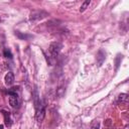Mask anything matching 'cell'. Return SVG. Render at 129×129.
Masks as SVG:
<instances>
[{"label":"cell","mask_w":129,"mask_h":129,"mask_svg":"<svg viewBox=\"0 0 129 129\" xmlns=\"http://www.w3.org/2000/svg\"><path fill=\"white\" fill-rule=\"evenodd\" d=\"M8 94H9V104L12 108L14 109H18L19 106H20V100H19V97L16 93V88H12L8 91Z\"/></svg>","instance_id":"1"},{"label":"cell","mask_w":129,"mask_h":129,"mask_svg":"<svg viewBox=\"0 0 129 129\" xmlns=\"http://www.w3.org/2000/svg\"><path fill=\"white\" fill-rule=\"evenodd\" d=\"M61 48H62V44L60 42H58V41L51 42L50 45H49V47H48V51L50 53V56L53 57V58H55L59 54Z\"/></svg>","instance_id":"2"},{"label":"cell","mask_w":129,"mask_h":129,"mask_svg":"<svg viewBox=\"0 0 129 129\" xmlns=\"http://www.w3.org/2000/svg\"><path fill=\"white\" fill-rule=\"evenodd\" d=\"M48 16V13L43 11V10H34L30 13L29 15V20L31 22H34V21H37V20H40V19H43L44 17Z\"/></svg>","instance_id":"3"},{"label":"cell","mask_w":129,"mask_h":129,"mask_svg":"<svg viewBox=\"0 0 129 129\" xmlns=\"http://www.w3.org/2000/svg\"><path fill=\"white\" fill-rule=\"evenodd\" d=\"M44 115H45V109H44V105H40L39 107L35 108V119L38 123H40L43 118H44Z\"/></svg>","instance_id":"4"},{"label":"cell","mask_w":129,"mask_h":129,"mask_svg":"<svg viewBox=\"0 0 129 129\" xmlns=\"http://www.w3.org/2000/svg\"><path fill=\"white\" fill-rule=\"evenodd\" d=\"M32 99H33L34 108H37V107H39L42 104L41 101H40V98H39V95H38V91H37L36 86L34 87V90H33V93H32Z\"/></svg>","instance_id":"5"},{"label":"cell","mask_w":129,"mask_h":129,"mask_svg":"<svg viewBox=\"0 0 129 129\" xmlns=\"http://www.w3.org/2000/svg\"><path fill=\"white\" fill-rule=\"evenodd\" d=\"M105 57H106V53L103 49H100L97 53V64L98 67H101L105 60Z\"/></svg>","instance_id":"6"},{"label":"cell","mask_w":129,"mask_h":129,"mask_svg":"<svg viewBox=\"0 0 129 129\" xmlns=\"http://www.w3.org/2000/svg\"><path fill=\"white\" fill-rule=\"evenodd\" d=\"M4 81H5V84L7 86H11L13 83H14V75L12 72H8L6 75H5V78H4Z\"/></svg>","instance_id":"7"},{"label":"cell","mask_w":129,"mask_h":129,"mask_svg":"<svg viewBox=\"0 0 129 129\" xmlns=\"http://www.w3.org/2000/svg\"><path fill=\"white\" fill-rule=\"evenodd\" d=\"M3 115H4V122L5 125L8 127L11 125V118H10V112L9 111H3Z\"/></svg>","instance_id":"8"},{"label":"cell","mask_w":129,"mask_h":129,"mask_svg":"<svg viewBox=\"0 0 129 129\" xmlns=\"http://www.w3.org/2000/svg\"><path fill=\"white\" fill-rule=\"evenodd\" d=\"M118 101L121 103H127L128 102V95L127 94H120L118 96Z\"/></svg>","instance_id":"9"},{"label":"cell","mask_w":129,"mask_h":129,"mask_svg":"<svg viewBox=\"0 0 129 129\" xmlns=\"http://www.w3.org/2000/svg\"><path fill=\"white\" fill-rule=\"evenodd\" d=\"M90 5V0H86L83 4H82V6H81V8H80V11L81 12H84L86 9H87V7Z\"/></svg>","instance_id":"10"},{"label":"cell","mask_w":129,"mask_h":129,"mask_svg":"<svg viewBox=\"0 0 129 129\" xmlns=\"http://www.w3.org/2000/svg\"><path fill=\"white\" fill-rule=\"evenodd\" d=\"M122 57H123V55L121 54H118L117 55V57H116V59H115V64H116V71L118 70V68H119V64H120V61H121V59H122Z\"/></svg>","instance_id":"11"},{"label":"cell","mask_w":129,"mask_h":129,"mask_svg":"<svg viewBox=\"0 0 129 129\" xmlns=\"http://www.w3.org/2000/svg\"><path fill=\"white\" fill-rule=\"evenodd\" d=\"M3 53H4V56L5 57H9V58L12 57V53H11L10 49H8V48H5L4 51H3Z\"/></svg>","instance_id":"12"},{"label":"cell","mask_w":129,"mask_h":129,"mask_svg":"<svg viewBox=\"0 0 129 129\" xmlns=\"http://www.w3.org/2000/svg\"><path fill=\"white\" fill-rule=\"evenodd\" d=\"M99 127H100V124H99V122H97V123H95V124L92 126L91 129H99Z\"/></svg>","instance_id":"13"},{"label":"cell","mask_w":129,"mask_h":129,"mask_svg":"<svg viewBox=\"0 0 129 129\" xmlns=\"http://www.w3.org/2000/svg\"><path fill=\"white\" fill-rule=\"evenodd\" d=\"M16 34L20 37V38H26V37H28V35H25V34H20V32H16Z\"/></svg>","instance_id":"14"},{"label":"cell","mask_w":129,"mask_h":129,"mask_svg":"<svg viewBox=\"0 0 129 129\" xmlns=\"http://www.w3.org/2000/svg\"><path fill=\"white\" fill-rule=\"evenodd\" d=\"M0 129H3V125H0Z\"/></svg>","instance_id":"15"}]
</instances>
